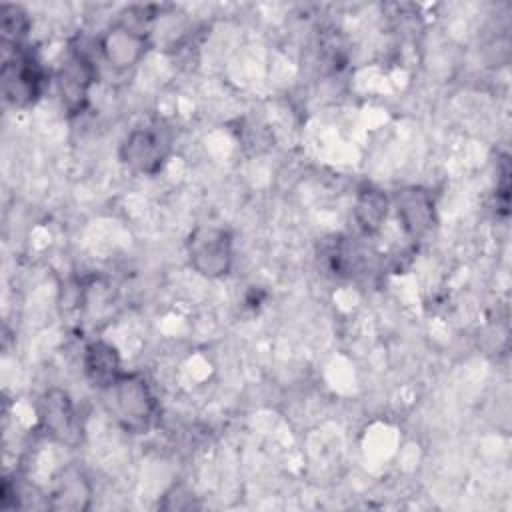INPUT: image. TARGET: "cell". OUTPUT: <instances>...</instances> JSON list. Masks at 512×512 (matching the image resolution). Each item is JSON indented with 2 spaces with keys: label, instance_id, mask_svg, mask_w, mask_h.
<instances>
[{
  "label": "cell",
  "instance_id": "11",
  "mask_svg": "<svg viewBox=\"0 0 512 512\" xmlns=\"http://www.w3.org/2000/svg\"><path fill=\"white\" fill-rule=\"evenodd\" d=\"M388 206H390V200L380 188H374V186L362 188L354 204V218L362 228V232L376 234L388 216Z\"/></svg>",
  "mask_w": 512,
  "mask_h": 512
},
{
  "label": "cell",
  "instance_id": "3",
  "mask_svg": "<svg viewBox=\"0 0 512 512\" xmlns=\"http://www.w3.org/2000/svg\"><path fill=\"white\" fill-rule=\"evenodd\" d=\"M128 14L132 16L130 20L122 18L110 24L98 40V50L102 60L114 70L134 68L136 64L142 62V58L150 48V36L140 26L142 20L134 18V10H128Z\"/></svg>",
  "mask_w": 512,
  "mask_h": 512
},
{
  "label": "cell",
  "instance_id": "10",
  "mask_svg": "<svg viewBox=\"0 0 512 512\" xmlns=\"http://www.w3.org/2000/svg\"><path fill=\"white\" fill-rule=\"evenodd\" d=\"M84 372L98 392L112 384L124 372L116 346L104 340L90 342L84 348Z\"/></svg>",
  "mask_w": 512,
  "mask_h": 512
},
{
  "label": "cell",
  "instance_id": "1",
  "mask_svg": "<svg viewBox=\"0 0 512 512\" xmlns=\"http://www.w3.org/2000/svg\"><path fill=\"white\" fill-rule=\"evenodd\" d=\"M102 404L112 420L128 434H146L158 416L156 396L140 372H122L100 390Z\"/></svg>",
  "mask_w": 512,
  "mask_h": 512
},
{
  "label": "cell",
  "instance_id": "12",
  "mask_svg": "<svg viewBox=\"0 0 512 512\" xmlns=\"http://www.w3.org/2000/svg\"><path fill=\"white\" fill-rule=\"evenodd\" d=\"M28 30V14L14 4H4L2 6V34H4V44L18 46L20 40L26 36Z\"/></svg>",
  "mask_w": 512,
  "mask_h": 512
},
{
  "label": "cell",
  "instance_id": "8",
  "mask_svg": "<svg viewBox=\"0 0 512 512\" xmlns=\"http://www.w3.org/2000/svg\"><path fill=\"white\" fill-rule=\"evenodd\" d=\"M396 212L404 232L412 238H422L434 224L432 194L420 186H408L396 192Z\"/></svg>",
  "mask_w": 512,
  "mask_h": 512
},
{
  "label": "cell",
  "instance_id": "4",
  "mask_svg": "<svg viewBox=\"0 0 512 512\" xmlns=\"http://www.w3.org/2000/svg\"><path fill=\"white\" fill-rule=\"evenodd\" d=\"M46 72L40 60L22 44L14 46L10 54L4 56L2 64V88L4 96L14 106L34 104L44 90Z\"/></svg>",
  "mask_w": 512,
  "mask_h": 512
},
{
  "label": "cell",
  "instance_id": "7",
  "mask_svg": "<svg viewBox=\"0 0 512 512\" xmlns=\"http://www.w3.org/2000/svg\"><path fill=\"white\" fill-rule=\"evenodd\" d=\"M38 422L54 440L74 446L80 440V424L70 396L60 388H50L38 402Z\"/></svg>",
  "mask_w": 512,
  "mask_h": 512
},
{
  "label": "cell",
  "instance_id": "6",
  "mask_svg": "<svg viewBox=\"0 0 512 512\" xmlns=\"http://www.w3.org/2000/svg\"><path fill=\"white\" fill-rule=\"evenodd\" d=\"M94 80L96 66L92 58L84 50L72 48L56 72L58 96L70 114H78L84 110Z\"/></svg>",
  "mask_w": 512,
  "mask_h": 512
},
{
  "label": "cell",
  "instance_id": "5",
  "mask_svg": "<svg viewBox=\"0 0 512 512\" xmlns=\"http://www.w3.org/2000/svg\"><path fill=\"white\" fill-rule=\"evenodd\" d=\"M170 154V138L164 128L138 126L120 144V160L138 174H156Z\"/></svg>",
  "mask_w": 512,
  "mask_h": 512
},
{
  "label": "cell",
  "instance_id": "2",
  "mask_svg": "<svg viewBox=\"0 0 512 512\" xmlns=\"http://www.w3.org/2000/svg\"><path fill=\"white\" fill-rule=\"evenodd\" d=\"M186 254L200 276L218 280L234 266V238L224 226L200 224L186 238Z\"/></svg>",
  "mask_w": 512,
  "mask_h": 512
},
{
  "label": "cell",
  "instance_id": "9",
  "mask_svg": "<svg viewBox=\"0 0 512 512\" xmlns=\"http://www.w3.org/2000/svg\"><path fill=\"white\" fill-rule=\"evenodd\" d=\"M92 486L78 468H66L54 478V486L46 496V508L64 512H82L90 508Z\"/></svg>",
  "mask_w": 512,
  "mask_h": 512
}]
</instances>
